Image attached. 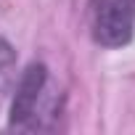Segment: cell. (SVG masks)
Listing matches in <instances>:
<instances>
[{"mask_svg":"<svg viewBox=\"0 0 135 135\" xmlns=\"http://www.w3.org/2000/svg\"><path fill=\"white\" fill-rule=\"evenodd\" d=\"M58 111H61V98L50 88L48 66L32 61L16 82V95L11 103V127L24 132L50 130Z\"/></svg>","mask_w":135,"mask_h":135,"instance_id":"6da1fadb","label":"cell"},{"mask_svg":"<svg viewBox=\"0 0 135 135\" xmlns=\"http://www.w3.org/2000/svg\"><path fill=\"white\" fill-rule=\"evenodd\" d=\"M90 35L101 48H122L135 35V0H90Z\"/></svg>","mask_w":135,"mask_h":135,"instance_id":"7a4b0ae2","label":"cell"},{"mask_svg":"<svg viewBox=\"0 0 135 135\" xmlns=\"http://www.w3.org/2000/svg\"><path fill=\"white\" fill-rule=\"evenodd\" d=\"M13 80H16V50L6 37H0V106L8 98Z\"/></svg>","mask_w":135,"mask_h":135,"instance_id":"3957f363","label":"cell"}]
</instances>
